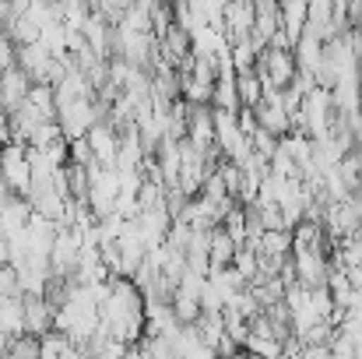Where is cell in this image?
<instances>
[{"mask_svg": "<svg viewBox=\"0 0 362 359\" xmlns=\"http://www.w3.org/2000/svg\"><path fill=\"white\" fill-rule=\"evenodd\" d=\"M0 180L18 194H28L32 187V169H28V144L21 141H7L0 144Z\"/></svg>", "mask_w": 362, "mask_h": 359, "instance_id": "obj_1", "label": "cell"}, {"mask_svg": "<svg viewBox=\"0 0 362 359\" xmlns=\"http://www.w3.org/2000/svg\"><path fill=\"white\" fill-rule=\"evenodd\" d=\"M57 310L42 296H21V335L28 338H46L53 328Z\"/></svg>", "mask_w": 362, "mask_h": 359, "instance_id": "obj_2", "label": "cell"}, {"mask_svg": "<svg viewBox=\"0 0 362 359\" xmlns=\"http://www.w3.org/2000/svg\"><path fill=\"white\" fill-rule=\"evenodd\" d=\"M28 89H32V78L14 64V67H7L4 74H0V106L11 113L14 106H21L25 99H28Z\"/></svg>", "mask_w": 362, "mask_h": 359, "instance_id": "obj_3", "label": "cell"}, {"mask_svg": "<svg viewBox=\"0 0 362 359\" xmlns=\"http://www.w3.org/2000/svg\"><path fill=\"white\" fill-rule=\"evenodd\" d=\"M278 14H281V32L288 35V42L296 50V42L303 39V28H306V4H285V7H278Z\"/></svg>", "mask_w": 362, "mask_h": 359, "instance_id": "obj_4", "label": "cell"}, {"mask_svg": "<svg viewBox=\"0 0 362 359\" xmlns=\"http://www.w3.org/2000/svg\"><path fill=\"white\" fill-rule=\"evenodd\" d=\"M236 96H240V110H253V106L260 103L264 89H260V81H257V74H253V71L236 74Z\"/></svg>", "mask_w": 362, "mask_h": 359, "instance_id": "obj_5", "label": "cell"}]
</instances>
